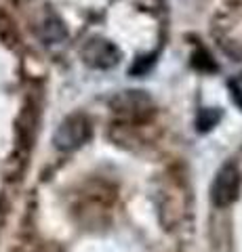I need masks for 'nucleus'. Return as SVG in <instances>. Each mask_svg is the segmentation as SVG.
<instances>
[{
    "label": "nucleus",
    "instance_id": "nucleus-1",
    "mask_svg": "<svg viewBox=\"0 0 242 252\" xmlns=\"http://www.w3.org/2000/svg\"><path fill=\"white\" fill-rule=\"evenodd\" d=\"M91 137V122L84 114L68 116L64 122L57 126L55 135H53V143L59 152H72L84 145Z\"/></svg>",
    "mask_w": 242,
    "mask_h": 252
},
{
    "label": "nucleus",
    "instance_id": "nucleus-2",
    "mask_svg": "<svg viewBox=\"0 0 242 252\" xmlns=\"http://www.w3.org/2000/svg\"><path fill=\"white\" fill-rule=\"evenodd\" d=\"M240 170L236 168V164H225L219 168V172L213 179L210 185V200L215 206L225 208L238 198L240 193Z\"/></svg>",
    "mask_w": 242,
    "mask_h": 252
},
{
    "label": "nucleus",
    "instance_id": "nucleus-3",
    "mask_svg": "<svg viewBox=\"0 0 242 252\" xmlns=\"http://www.w3.org/2000/svg\"><path fill=\"white\" fill-rule=\"evenodd\" d=\"M82 57H84V61H87L91 67L107 69V67H112V65L118 63L120 53H118V49H116L112 42L101 40V38H93V40L84 46Z\"/></svg>",
    "mask_w": 242,
    "mask_h": 252
}]
</instances>
